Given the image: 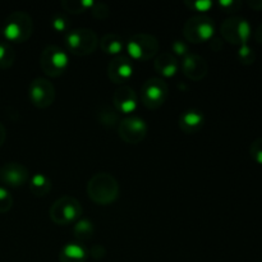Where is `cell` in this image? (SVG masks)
<instances>
[{
	"instance_id": "277c9868",
	"label": "cell",
	"mask_w": 262,
	"mask_h": 262,
	"mask_svg": "<svg viewBox=\"0 0 262 262\" xmlns=\"http://www.w3.org/2000/svg\"><path fill=\"white\" fill-rule=\"evenodd\" d=\"M49 215L55 224L68 225L79 220L82 215V206L74 197L63 196L51 205Z\"/></svg>"
},
{
	"instance_id": "4316f807",
	"label": "cell",
	"mask_w": 262,
	"mask_h": 262,
	"mask_svg": "<svg viewBox=\"0 0 262 262\" xmlns=\"http://www.w3.org/2000/svg\"><path fill=\"white\" fill-rule=\"evenodd\" d=\"M90 10H91L92 17L96 18V19L99 20L106 19L110 14L109 7H107V4H105V3H94V5H92Z\"/></svg>"
},
{
	"instance_id": "7c38bea8",
	"label": "cell",
	"mask_w": 262,
	"mask_h": 262,
	"mask_svg": "<svg viewBox=\"0 0 262 262\" xmlns=\"http://www.w3.org/2000/svg\"><path fill=\"white\" fill-rule=\"evenodd\" d=\"M30 181V171L23 164L7 163L0 168V182L9 187H20Z\"/></svg>"
},
{
	"instance_id": "8fae6325",
	"label": "cell",
	"mask_w": 262,
	"mask_h": 262,
	"mask_svg": "<svg viewBox=\"0 0 262 262\" xmlns=\"http://www.w3.org/2000/svg\"><path fill=\"white\" fill-rule=\"evenodd\" d=\"M147 124L145 120L140 117H127L119 122L118 132H119L120 138L124 142L130 143V145H137L142 142L147 136Z\"/></svg>"
},
{
	"instance_id": "836d02e7",
	"label": "cell",
	"mask_w": 262,
	"mask_h": 262,
	"mask_svg": "<svg viewBox=\"0 0 262 262\" xmlns=\"http://www.w3.org/2000/svg\"><path fill=\"white\" fill-rule=\"evenodd\" d=\"M248 5L255 10H262V0H250Z\"/></svg>"
},
{
	"instance_id": "484cf974",
	"label": "cell",
	"mask_w": 262,
	"mask_h": 262,
	"mask_svg": "<svg viewBox=\"0 0 262 262\" xmlns=\"http://www.w3.org/2000/svg\"><path fill=\"white\" fill-rule=\"evenodd\" d=\"M13 206V197L4 187H0V214L8 212Z\"/></svg>"
},
{
	"instance_id": "d590c367",
	"label": "cell",
	"mask_w": 262,
	"mask_h": 262,
	"mask_svg": "<svg viewBox=\"0 0 262 262\" xmlns=\"http://www.w3.org/2000/svg\"><path fill=\"white\" fill-rule=\"evenodd\" d=\"M5 137H7V132H5L4 125H3L2 123H0V146H2L3 143H4Z\"/></svg>"
},
{
	"instance_id": "8d00e7d4",
	"label": "cell",
	"mask_w": 262,
	"mask_h": 262,
	"mask_svg": "<svg viewBox=\"0 0 262 262\" xmlns=\"http://www.w3.org/2000/svg\"><path fill=\"white\" fill-rule=\"evenodd\" d=\"M0 35H3V31H2V28H0Z\"/></svg>"
},
{
	"instance_id": "6da1fadb",
	"label": "cell",
	"mask_w": 262,
	"mask_h": 262,
	"mask_svg": "<svg viewBox=\"0 0 262 262\" xmlns=\"http://www.w3.org/2000/svg\"><path fill=\"white\" fill-rule=\"evenodd\" d=\"M87 194L97 205H110L119 196V184L109 173H97L87 183Z\"/></svg>"
},
{
	"instance_id": "603a6c76",
	"label": "cell",
	"mask_w": 262,
	"mask_h": 262,
	"mask_svg": "<svg viewBox=\"0 0 262 262\" xmlns=\"http://www.w3.org/2000/svg\"><path fill=\"white\" fill-rule=\"evenodd\" d=\"M15 51L10 43L0 41V69H8L14 64Z\"/></svg>"
},
{
	"instance_id": "5b68a950",
	"label": "cell",
	"mask_w": 262,
	"mask_h": 262,
	"mask_svg": "<svg viewBox=\"0 0 262 262\" xmlns=\"http://www.w3.org/2000/svg\"><path fill=\"white\" fill-rule=\"evenodd\" d=\"M68 54L59 46L49 45L41 53L40 66L46 76L53 78L61 76L68 68Z\"/></svg>"
},
{
	"instance_id": "7402d4cb",
	"label": "cell",
	"mask_w": 262,
	"mask_h": 262,
	"mask_svg": "<svg viewBox=\"0 0 262 262\" xmlns=\"http://www.w3.org/2000/svg\"><path fill=\"white\" fill-rule=\"evenodd\" d=\"M95 228L89 219L77 220L73 227V234L78 241H89L94 235Z\"/></svg>"
},
{
	"instance_id": "5bb4252c",
	"label": "cell",
	"mask_w": 262,
	"mask_h": 262,
	"mask_svg": "<svg viewBox=\"0 0 262 262\" xmlns=\"http://www.w3.org/2000/svg\"><path fill=\"white\" fill-rule=\"evenodd\" d=\"M182 72L188 79L194 82L201 81L202 78L207 76L209 66H207L206 59L197 54H187L182 61Z\"/></svg>"
},
{
	"instance_id": "e0dca14e",
	"label": "cell",
	"mask_w": 262,
	"mask_h": 262,
	"mask_svg": "<svg viewBox=\"0 0 262 262\" xmlns=\"http://www.w3.org/2000/svg\"><path fill=\"white\" fill-rule=\"evenodd\" d=\"M154 68L163 77H173L178 72L179 64L173 53H161L154 61Z\"/></svg>"
},
{
	"instance_id": "d6986e66",
	"label": "cell",
	"mask_w": 262,
	"mask_h": 262,
	"mask_svg": "<svg viewBox=\"0 0 262 262\" xmlns=\"http://www.w3.org/2000/svg\"><path fill=\"white\" fill-rule=\"evenodd\" d=\"M96 117L100 124L107 128L115 127L119 123V114H118V112L115 110V107L110 106L107 104H102L97 107Z\"/></svg>"
},
{
	"instance_id": "44dd1931",
	"label": "cell",
	"mask_w": 262,
	"mask_h": 262,
	"mask_svg": "<svg viewBox=\"0 0 262 262\" xmlns=\"http://www.w3.org/2000/svg\"><path fill=\"white\" fill-rule=\"evenodd\" d=\"M28 184H30V191L32 192L35 196L43 197L51 191V181L49 179V177L45 176V174H35V176L30 179Z\"/></svg>"
},
{
	"instance_id": "52a82bcc",
	"label": "cell",
	"mask_w": 262,
	"mask_h": 262,
	"mask_svg": "<svg viewBox=\"0 0 262 262\" xmlns=\"http://www.w3.org/2000/svg\"><path fill=\"white\" fill-rule=\"evenodd\" d=\"M215 32L214 20L207 15H194L186 20L183 26V36L192 43L212 40Z\"/></svg>"
},
{
	"instance_id": "1f68e13d",
	"label": "cell",
	"mask_w": 262,
	"mask_h": 262,
	"mask_svg": "<svg viewBox=\"0 0 262 262\" xmlns=\"http://www.w3.org/2000/svg\"><path fill=\"white\" fill-rule=\"evenodd\" d=\"M89 253L94 260H101V258H104V256L106 255V250H105L104 246L95 245L90 248Z\"/></svg>"
},
{
	"instance_id": "4fadbf2b",
	"label": "cell",
	"mask_w": 262,
	"mask_h": 262,
	"mask_svg": "<svg viewBox=\"0 0 262 262\" xmlns=\"http://www.w3.org/2000/svg\"><path fill=\"white\" fill-rule=\"evenodd\" d=\"M133 63L132 59L125 55H117L112 59L107 66V76L114 83H124L132 77Z\"/></svg>"
},
{
	"instance_id": "9c48e42d",
	"label": "cell",
	"mask_w": 262,
	"mask_h": 262,
	"mask_svg": "<svg viewBox=\"0 0 262 262\" xmlns=\"http://www.w3.org/2000/svg\"><path fill=\"white\" fill-rule=\"evenodd\" d=\"M169 96V87L163 78L152 77L141 89V101L147 109L156 110L163 106Z\"/></svg>"
},
{
	"instance_id": "ac0fdd59",
	"label": "cell",
	"mask_w": 262,
	"mask_h": 262,
	"mask_svg": "<svg viewBox=\"0 0 262 262\" xmlns=\"http://www.w3.org/2000/svg\"><path fill=\"white\" fill-rule=\"evenodd\" d=\"M87 251L78 243H68L59 252L60 262H86Z\"/></svg>"
},
{
	"instance_id": "7a4b0ae2",
	"label": "cell",
	"mask_w": 262,
	"mask_h": 262,
	"mask_svg": "<svg viewBox=\"0 0 262 262\" xmlns=\"http://www.w3.org/2000/svg\"><path fill=\"white\" fill-rule=\"evenodd\" d=\"M3 36L12 42H25L31 37L33 31V20L28 13L17 10L10 13L2 27Z\"/></svg>"
},
{
	"instance_id": "9a60e30c",
	"label": "cell",
	"mask_w": 262,
	"mask_h": 262,
	"mask_svg": "<svg viewBox=\"0 0 262 262\" xmlns=\"http://www.w3.org/2000/svg\"><path fill=\"white\" fill-rule=\"evenodd\" d=\"M138 96L137 92L130 86H120L113 95V105L118 113L129 114L137 107Z\"/></svg>"
},
{
	"instance_id": "30bf717a",
	"label": "cell",
	"mask_w": 262,
	"mask_h": 262,
	"mask_svg": "<svg viewBox=\"0 0 262 262\" xmlns=\"http://www.w3.org/2000/svg\"><path fill=\"white\" fill-rule=\"evenodd\" d=\"M28 97L33 106L46 109L55 100V89L46 78H35L28 87Z\"/></svg>"
},
{
	"instance_id": "4dcf8cb0",
	"label": "cell",
	"mask_w": 262,
	"mask_h": 262,
	"mask_svg": "<svg viewBox=\"0 0 262 262\" xmlns=\"http://www.w3.org/2000/svg\"><path fill=\"white\" fill-rule=\"evenodd\" d=\"M219 4L225 12H235V10L239 9L242 3L237 2V0H220Z\"/></svg>"
},
{
	"instance_id": "f546056e",
	"label": "cell",
	"mask_w": 262,
	"mask_h": 262,
	"mask_svg": "<svg viewBox=\"0 0 262 262\" xmlns=\"http://www.w3.org/2000/svg\"><path fill=\"white\" fill-rule=\"evenodd\" d=\"M184 4H186L189 9L197 10V12H207V10L212 7V2H210V0H194V2H188V0H187Z\"/></svg>"
},
{
	"instance_id": "f1b7e54d",
	"label": "cell",
	"mask_w": 262,
	"mask_h": 262,
	"mask_svg": "<svg viewBox=\"0 0 262 262\" xmlns=\"http://www.w3.org/2000/svg\"><path fill=\"white\" fill-rule=\"evenodd\" d=\"M50 25L51 28H53L54 31H56V32H64V31H67V28H68L69 23L66 17H63L61 14H55L51 18Z\"/></svg>"
},
{
	"instance_id": "83f0119b",
	"label": "cell",
	"mask_w": 262,
	"mask_h": 262,
	"mask_svg": "<svg viewBox=\"0 0 262 262\" xmlns=\"http://www.w3.org/2000/svg\"><path fill=\"white\" fill-rule=\"evenodd\" d=\"M250 155L257 164L262 165V138L253 141L250 146Z\"/></svg>"
},
{
	"instance_id": "cb8c5ba5",
	"label": "cell",
	"mask_w": 262,
	"mask_h": 262,
	"mask_svg": "<svg viewBox=\"0 0 262 262\" xmlns=\"http://www.w3.org/2000/svg\"><path fill=\"white\" fill-rule=\"evenodd\" d=\"M92 5H94L92 0H63L61 2V7L72 14H79V13L86 12V10L91 9Z\"/></svg>"
},
{
	"instance_id": "d4e9b609",
	"label": "cell",
	"mask_w": 262,
	"mask_h": 262,
	"mask_svg": "<svg viewBox=\"0 0 262 262\" xmlns=\"http://www.w3.org/2000/svg\"><path fill=\"white\" fill-rule=\"evenodd\" d=\"M238 58H239L241 63L246 64V66H250L255 61L256 55H255V51L252 50L250 45H242L239 46V50H238Z\"/></svg>"
},
{
	"instance_id": "8992f818",
	"label": "cell",
	"mask_w": 262,
	"mask_h": 262,
	"mask_svg": "<svg viewBox=\"0 0 262 262\" xmlns=\"http://www.w3.org/2000/svg\"><path fill=\"white\" fill-rule=\"evenodd\" d=\"M127 51L133 60H150L158 55L159 41L148 33H136L128 40Z\"/></svg>"
},
{
	"instance_id": "ba28073f",
	"label": "cell",
	"mask_w": 262,
	"mask_h": 262,
	"mask_svg": "<svg viewBox=\"0 0 262 262\" xmlns=\"http://www.w3.org/2000/svg\"><path fill=\"white\" fill-rule=\"evenodd\" d=\"M220 32L223 38L233 45H247L252 28L250 22L242 17H232L225 19L220 26Z\"/></svg>"
},
{
	"instance_id": "e575fe53",
	"label": "cell",
	"mask_w": 262,
	"mask_h": 262,
	"mask_svg": "<svg viewBox=\"0 0 262 262\" xmlns=\"http://www.w3.org/2000/svg\"><path fill=\"white\" fill-rule=\"evenodd\" d=\"M255 40L257 41V42L262 43V23L258 26L257 30L255 31Z\"/></svg>"
},
{
	"instance_id": "3957f363",
	"label": "cell",
	"mask_w": 262,
	"mask_h": 262,
	"mask_svg": "<svg viewBox=\"0 0 262 262\" xmlns=\"http://www.w3.org/2000/svg\"><path fill=\"white\" fill-rule=\"evenodd\" d=\"M67 49L77 56H86L94 53L99 45L97 35L90 28H76L66 35Z\"/></svg>"
},
{
	"instance_id": "2e32d148",
	"label": "cell",
	"mask_w": 262,
	"mask_h": 262,
	"mask_svg": "<svg viewBox=\"0 0 262 262\" xmlns=\"http://www.w3.org/2000/svg\"><path fill=\"white\" fill-rule=\"evenodd\" d=\"M205 122L204 114L196 109H188L179 117V127L186 133H196L202 128Z\"/></svg>"
},
{
	"instance_id": "ffe728a7",
	"label": "cell",
	"mask_w": 262,
	"mask_h": 262,
	"mask_svg": "<svg viewBox=\"0 0 262 262\" xmlns=\"http://www.w3.org/2000/svg\"><path fill=\"white\" fill-rule=\"evenodd\" d=\"M123 38L117 33H107L100 40V48L105 54L109 55H120L123 50Z\"/></svg>"
},
{
	"instance_id": "d6a6232c",
	"label": "cell",
	"mask_w": 262,
	"mask_h": 262,
	"mask_svg": "<svg viewBox=\"0 0 262 262\" xmlns=\"http://www.w3.org/2000/svg\"><path fill=\"white\" fill-rule=\"evenodd\" d=\"M171 49H173V51L177 54V55L186 56L187 54H189L188 53V46H187L186 43L183 42V41L176 40L173 42V45H171Z\"/></svg>"
}]
</instances>
